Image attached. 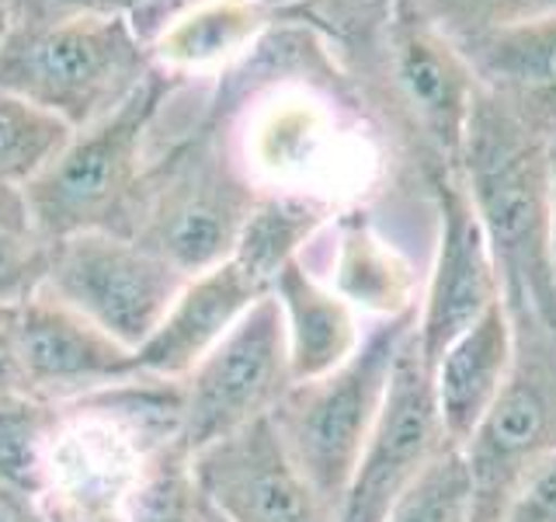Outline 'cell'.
Returning a JSON list of instances; mask_svg holds the SVG:
<instances>
[{"mask_svg": "<svg viewBox=\"0 0 556 522\" xmlns=\"http://www.w3.org/2000/svg\"><path fill=\"white\" fill-rule=\"evenodd\" d=\"M483 95L546 139L556 133V11L463 49Z\"/></svg>", "mask_w": 556, "mask_h": 522, "instance_id": "16", "label": "cell"}, {"mask_svg": "<svg viewBox=\"0 0 556 522\" xmlns=\"http://www.w3.org/2000/svg\"><path fill=\"white\" fill-rule=\"evenodd\" d=\"M185 77L156 66L143 87L94 126L77 129L39 178L25 185L35 220L52 240L74 234L129 237L150 157L147 139Z\"/></svg>", "mask_w": 556, "mask_h": 522, "instance_id": "6", "label": "cell"}, {"mask_svg": "<svg viewBox=\"0 0 556 522\" xmlns=\"http://www.w3.org/2000/svg\"><path fill=\"white\" fill-rule=\"evenodd\" d=\"M501 522H556V457L518 487Z\"/></svg>", "mask_w": 556, "mask_h": 522, "instance_id": "28", "label": "cell"}, {"mask_svg": "<svg viewBox=\"0 0 556 522\" xmlns=\"http://www.w3.org/2000/svg\"><path fill=\"white\" fill-rule=\"evenodd\" d=\"M511 321L504 303H497L431 362L434 405H439L445 435L456 446L473 435V428L497 400L511 370Z\"/></svg>", "mask_w": 556, "mask_h": 522, "instance_id": "17", "label": "cell"}, {"mask_svg": "<svg viewBox=\"0 0 556 522\" xmlns=\"http://www.w3.org/2000/svg\"><path fill=\"white\" fill-rule=\"evenodd\" d=\"M271 296L286 321V345L295 383L330 373L358 348L362 331L355 321V307L341 300L327 283H320L317 272H309L306 258H295L278 272Z\"/></svg>", "mask_w": 556, "mask_h": 522, "instance_id": "19", "label": "cell"}, {"mask_svg": "<svg viewBox=\"0 0 556 522\" xmlns=\"http://www.w3.org/2000/svg\"><path fill=\"white\" fill-rule=\"evenodd\" d=\"M4 4H8V0H4Z\"/></svg>", "mask_w": 556, "mask_h": 522, "instance_id": "36", "label": "cell"}, {"mask_svg": "<svg viewBox=\"0 0 556 522\" xmlns=\"http://www.w3.org/2000/svg\"><path fill=\"white\" fill-rule=\"evenodd\" d=\"M445 446L456 443L445 435L439 405H434L431 365L410 335L393 365L387 400L344 487L334 522H387L396 498L425 474V467Z\"/></svg>", "mask_w": 556, "mask_h": 522, "instance_id": "11", "label": "cell"}, {"mask_svg": "<svg viewBox=\"0 0 556 522\" xmlns=\"http://www.w3.org/2000/svg\"><path fill=\"white\" fill-rule=\"evenodd\" d=\"M84 14H118L115 0H8V25H49Z\"/></svg>", "mask_w": 556, "mask_h": 522, "instance_id": "29", "label": "cell"}, {"mask_svg": "<svg viewBox=\"0 0 556 522\" xmlns=\"http://www.w3.org/2000/svg\"><path fill=\"white\" fill-rule=\"evenodd\" d=\"M549 216H553V265H556V133L549 136Z\"/></svg>", "mask_w": 556, "mask_h": 522, "instance_id": "33", "label": "cell"}, {"mask_svg": "<svg viewBox=\"0 0 556 522\" xmlns=\"http://www.w3.org/2000/svg\"><path fill=\"white\" fill-rule=\"evenodd\" d=\"M56 240L35 220L25 188H0V307H22L49 283Z\"/></svg>", "mask_w": 556, "mask_h": 522, "instance_id": "22", "label": "cell"}, {"mask_svg": "<svg viewBox=\"0 0 556 522\" xmlns=\"http://www.w3.org/2000/svg\"><path fill=\"white\" fill-rule=\"evenodd\" d=\"M202 522H226V519L213 509V505H208V512H205V519H202Z\"/></svg>", "mask_w": 556, "mask_h": 522, "instance_id": "35", "label": "cell"}, {"mask_svg": "<svg viewBox=\"0 0 556 522\" xmlns=\"http://www.w3.org/2000/svg\"><path fill=\"white\" fill-rule=\"evenodd\" d=\"M271 296V289L240 265L237 258L191 275L178 300L170 303L164 321L153 335L136 348V365L143 376L185 380L205 352L223 341L243 313L257 300Z\"/></svg>", "mask_w": 556, "mask_h": 522, "instance_id": "15", "label": "cell"}, {"mask_svg": "<svg viewBox=\"0 0 556 522\" xmlns=\"http://www.w3.org/2000/svg\"><path fill=\"white\" fill-rule=\"evenodd\" d=\"M341 213L338 206L295 191H261L254 213L243 226L233 258L268 289L289 261L303 258L300 251L317 237L327 223Z\"/></svg>", "mask_w": 556, "mask_h": 522, "instance_id": "21", "label": "cell"}, {"mask_svg": "<svg viewBox=\"0 0 556 522\" xmlns=\"http://www.w3.org/2000/svg\"><path fill=\"white\" fill-rule=\"evenodd\" d=\"M14 345L28 397L70 400L143 376L136 352L104 335L49 289L14 307Z\"/></svg>", "mask_w": 556, "mask_h": 522, "instance_id": "14", "label": "cell"}, {"mask_svg": "<svg viewBox=\"0 0 556 522\" xmlns=\"http://www.w3.org/2000/svg\"><path fill=\"white\" fill-rule=\"evenodd\" d=\"M338 240L330 258V289L355 310L376 318H396L417 303V275L393 244L379 237L372 216L362 206L334 216Z\"/></svg>", "mask_w": 556, "mask_h": 522, "instance_id": "20", "label": "cell"}, {"mask_svg": "<svg viewBox=\"0 0 556 522\" xmlns=\"http://www.w3.org/2000/svg\"><path fill=\"white\" fill-rule=\"evenodd\" d=\"M425 196L434 206L439 237L428 286L417 303V348L431 365L463 331L473 327L483 313L501 303V278L483 237V226L473 213L469 191L459 171H448L425 185Z\"/></svg>", "mask_w": 556, "mask_h": 522, "instance_id": "12", "label": "cell"}, {"mask_svg": "<svg viewBox=\"0 0 556 522\" xmlns=\"http://www.w3.org/2000/svg\"><path fill=\"white\" fill-rule=\"evenodd\" d=\"M195 4H202V0H115L118 14L129 17V25L147 46H153L156 35H161L174 17H181Z\"/></svg>", "mask_w": 556, "mask_h": 522, "instance_id": "30", "label": "cell"}, {"mask_svg": "<svg viewBox=\"0 0 556 522\" xmlns=\"http://www.w3.org/2000/svg\"><path fill=\"white\" fill-rule=\"evenodd\" d=\"M341 66L362 119L387 136L396 174H410L425 191L431 178L459 171L480 95L463 49L396 4L369 42L344 52Z\"/></svg>", "mask_w": 556, "mask_h": 522, "instance_id": "2", "label": "cell"}, {"mask_svg": "<svg viewBox=\"0 0 556 522\" xmlns=\"http://www.w3.org/2000/svg\"><path fill=\"white\" fill-rule=\"evenodd\" d=\"M268 4L278 8L282 22H303L320 32L341 60L390 22L396 0H268Z\"/></svg>", "mask_w": 556, "mask_h": 522, "instance_id": "26", "label": "cell"}, {"mask_svg": "<svg viewBox=\"0 0 556 522\" xmlns=\"http://www.w3.org/2000/svg\"><path fill=\"white\" fill-rule=\"evenodd\" d=\"M4 32H8V4L0 0V39H4Z\"/></svg>", "mask_w": 556, "mask_h": 522, "instance_id": "34", "label": "cell"}, {"mask_svg": "<svg viewBox=\"0 0 556 522\" xmlns=\"http://www.w3.org/2000/svg\"><path fill=\"white\" fill-rule=\"evenodd\" d=\"M396 4L445 35L456 49L556 11V0H396Z\"/></svg>", "mask_w": 556, "mask_h": 522, "instance_id": "24", "label": "cell"}, {"mask_svg": "<svg viewBox=\"0 0 556 522\" xmlns=\"http://www.w3.org/2000/svg\"><path fill=\"white\" fill-rule=\"evenodd\" d=\"M181 443V380L132 376L52 400L35 498L49 522H132L156 463Z\"/></svg>", "mask_w": 556, "mask_h": 522, "instance_id": "1", "label": "cell"}, {"mask_svg": "<svg viewBox=\"0 0 556 522\" xmlns=\"http://www.w3.org/2000/svg\"><path fill=\"white\" fill-rule=\"evenodd\" d=\"M74 129L31 101L0 91V188H25L56 161Z\"/></svg>", "mask_w": 556, "mask_h": 522, "instance_id": "23", "label": "cell"}, {"mask_svg": "<svg viewBox=\"0 0 556 522\" xmlns=\"http://www.w3.org/2000/svg\"><path fill=\"white\" fill-rule=\"evenodd\" d=\"M52 400L8 397L0 400V481L35 495Z\"/></svg>", "mask_w": 556, "mask_h": 522, "instance_id": "27", "label": "cell"}, {"mask_svg": "<svg viewBox=\"0 0 556 522\" xmlns=\"http://www.w3.org/2000/svg\"><path fill=\"white\" fill-rule=\"evenodd\" d=\"M156 63L129 17L84 14L49 25H8L0 39V91L87 129L126 104Z\"/></svg>", "mask_w": 556, "mask_h": 522, "instance_id": "5", "label": "cell"}, {"mask_svg": "<svg viewBox=\"0 0 556 522\" xmlns=\"http://www.w3.org/2000/svg\"><path fill=\"white\" fill-rule=\"evenodd\" d=\"M511 338L508 380L463 443L473 477V522H501L518 487L556 457V327L511 321Z\"/></svg>", "mask_w": 556, "mask_h": 522, "instance_id": "8", "label": "cell"}, {"mask_svg": "<svg viewBox=\"0 0 556 522\" xmlns=\"http://www.w3.org/2000/svg\"><path fill=\"white\" fill-rule=\"evenodd\" d=\"M185 283L188 275L132 237L74 234L56 240L46 289L136 352L164 321Z\"/></svg>", "mask_w": 556, "mask_h": 522, "instance_id": "10", "label": "cell"}, {"mask_svg": "<svg viewBox=\"0 0 556 522\" xmlns=\"http://www.w3.org/2000/svg\"><path fill=\"white\" fill-rule=\"evenodd\" d=\"M414 327L417 307L396 318H379L341 365L324 376L292 383L271 411V425L292 463L303 470L334 515L387 400L393 365Z\"/></svg>", "mask_w": 556, "mask_h": 522, "instance_id": "7", "label": "cell"}, {"mask_svg": "<svg viewBox=\"0 0 556 522\" xmlns=\"http://www.w3.org/2000/svg\"><path fill=\"white\" fill-rule=\"evenodd\" d=\"M387 522H473V477L463 446H445L396 498Z\"/></svg>", "mask_w": 556, "mask_h": 522, "instance_id": "25", "label": "cell"}, {"mask_svg": "<svg viewBox=\"0 0 556 522\" xmlns=\"http://www.w3.org/2000/svg\"><path fill=\"white\" fill-rule=\"evenodd\" d=\"M195 474L226 522H334V509L292 463L271 418L199 449Z\"/></svg>", "mask_w": 556, "mask_h": 522, "instance_id": "13", "label": "cell"}, {"mask_svg": "<svg viewBox=\"0 0 556 522\" xmlns=\"http://www.w3.org/2000/svg\"><path fill=\"white\" fill-rule=\"evenodd\" d=\"M286 321L275 296L257 300L181 380V425L191 449L271 418L292 387Z\"/></svg>", "mask_w": 556, "mask_h": 522, "instance_id": "9", "label": "cell"}, {"mask_svg": "<svg viewBox=\"0 0 556 522\" xmlns=\"http://www.w3.org/2000/svg\"><path fill=\"white\" fill-rule=\"evenodd\" d=\"M257 199L230 119L205 109L185 139L150 157L129 237L191 278L233 258Z\"/></svg>", "mask_w": 556, "mask_h": 522, "instance_id": "4", "label": "cell"}, {"mask_svg": "<svg viewBox=\"0 0 556 522\" xmlns=\"http://www.w3.org/2000/svg\"><path fill=\"white\" fill-rule=\"evenodd\" d=\"M0 522H49L35 495L0 481Z\"/></svg>", "mask_w": 556, "mask_h": 522, "instance_id": "32", "label": "cell"}, {"mask_svg": "<svg viewBox=\"0 0 556 522\" xmlns=\"http://www.w3.org/2000/svg\"><path fill=\"white\" fill-rule=\"evenodd\" d=\"M278 25V8L268 0H202L156 35L153 63L174 77H199L230 70Z\"/></svg>", "mask_w": 556, "mask_h": 522, "instance_id": "18", "label": "cell"}, {"mask_svg": "<svg viewBox=\"0 0 556 522\" xmlns=\"http://www.w3.org/2000/svg\"><path fill=\"white\" fill-rule=\"evenodd\" d=\"M459 174L491 244L508 318L556 327L549 139L480 91Z\"/></svg>", "mask_w": 556, "mask_h": 522, "instance_id": "3", "label": "cell"}, {"mask_svg": "<svg viewBox=\"0 0 556 522\" xmlns=\"http://www.w3.org/2000/svg\"><path fill=\"white\" fill-rule=\"evenodd\" d=\"M28 397L14 345V307H0V400Z\"/></svg>", "mask_w": 556, "mask_h": 522, "instance_id": "31", "label": "cell"}]
</instances>
